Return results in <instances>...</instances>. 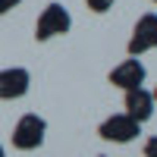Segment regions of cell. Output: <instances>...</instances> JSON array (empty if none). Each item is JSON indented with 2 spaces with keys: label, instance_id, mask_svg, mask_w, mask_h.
<instances>
[{
  "label": "cell",
  "instance_id": "cell-1",
  "mask_svg": "<svg viewBox=\"0 0 157 157\" xmlns=\"http://www.w3.org/2000/svg\"><path fill=\"white\" fill-rule=\"evenodd\" d=\"M44 135H47V123H44V116H38V113H25L19 116V123L13 126V148L16 151H35V148H41L44 145Z\"/></svg>",
  "mask_w": 157,
  "mask_h": 157
},
{
  "label": "cell",
  "instance_id": "cell-2",
  "mask_svg": "<svg viewBox=\"0 0 157 157\" xmlns=\"http://www.w3.org/2000/svg\"><path fill=\"white\" fill-rule=\"evenodd\" d=\"M72 29V16H69V10L63 6V3H47L41 10V16H38V25H35V41H50V38H57V35H66Z\"/></svg>",
  "mask_w": 157,
  "mask_h": 157
},
{
  "label": "cell",
  "instance_id": "cell-3",
  "mask_svg": "<svg viewBox=\"0 0 157 157\" xmlns=\"http://www.w3.org/2000/svg\"><path fill=\"white\" fill-rule=\"evenodd\" d=\"M98 135L104 141H116V145H129L141 135V123H135L129 113H113L98 126Z\"/></svg>",
  "mask_w": 157,
  "mask_h": 157
},
{
  "label": "cell",
  "instance_id": "cell-4",
  "mask_svg": "<svg viewBox=\"0 0 157 157\" xmlns=\"http://www.w3.org/2000/svg\"><path fill=\"white\" fill-rule=\"evenodd\" d=\"M154 47H157V13H145L135 22L132 38H129V57H141Z\"/></svg>",
  "mask_w": 157,
  "mask_h": 157
},
{
  "label": "cell",
  "instance_id": "cell-5",
  "mask_svg": "<svg viewBox=\"0 0 157 157\" xmlns=\"http://www.w3.org/2000/svg\"><path fill=\"white\" fill-rule=\"evenodd\" d=\"M145 75H148L145 63H141L138 57H129V60L120 63V66H113L107 78H110V85L123 88V91H132V88H141V85H145Z\"/></svg>",
  "mask_w": 157,
  "mask_h": 157
},
{
  "label": "cell",
  "instance_id": "cell-6",
  "mask_svg": "<svg viewBox=\"0 0 157 157\" xmlns=\"http://www.w3.org/2000/svg\"><path fill=\"white\" fill-rule=\"evenodd\" d=\"M32 75L25 66H6L0 69V101H19L29 94Z\"/></svg>",
  "mask_w": 157,
  "mask_h": 157
},
{
  "label": "cell",
  "instance_id": "cell-7",
  "mask_svg": "<svg viewBox=\"0 0 157 157\" xmlns=\"http://www.w3.org/2000/svg\"><path fill=\"white\" fill-rule=\"evenodd\" d=\"M126 113L132 116L135 123H148L151 116H154V94L148 88H132V91H126Z\"/></svg>",
  "mask_w": 157,
  "mask_h": 157
},
{
  "label": "cell",
  "instance_id": "cell-8",
  "mask_svg": "<svg viewBox=\"0 0 157 157\" xmlns=\"http://www.w3.org/2000/svg\"><path fill=\"white\" fill-rule=\"evenodd\" d=\"M85 3H88L91 13H107V10H113L116 0H85Z\"/></svg>",
  "mask_w": 157,
  "mask_h": 157
},
{
  "label": "cell",
  "instance_id": "cell-9",
  "mask_svg": "<svg viewBox=\"0 0 157 157\" xmlns=\"http://www.w3.org/2000/svg\"><path fill=\"white\" fill-rule=\"evenodd\" d=\"M19 3H22V0H0V16H6V13H10V10H16Z\"/></svg>",
  "mask_w": 157,
  "mask_h": 157
},
{
  "label": "cell",
  "instance_id": "cell-10",
  "mask_svg": "<svg viewBox=\"0 0 157 157\" xmlns=\"http://www.w3.org/2000/svg\"><path fill=\"white\" fill-rule=\"evenodd\" d=\"M145 157H157V135L145 141Z\"/></svg>",
  "mask_w": 157,
  "mask_h": 157
},
{
  "label": "cell",
  "instance_id": "cell-11",
  "mask_svg": "<svg viewBox=\"0 0 157 157\" xmlns=\"http://www.w3.org/2000/svg\"><path fill=\"white\" fill-rule=\"evenodd\" d=\"M0 157H6V151H3V145H0Z\"/></svg>",
  "mask_w": 157,
  "mask_h": 157
},
{
  "label": "cell",
  "instance_id": "cell-12",
  "mask_svg": "<svg viewBox=\"0 0 157 157\" xmlns=\"http://www.w3.org/2000/svg\"><path fill=\"white\" fill-rule=\"evenodd\" d=\"M151 94H154V101H157V88H154V91H151Z\"/></svg>",
  "mask_w": 157,
  "mask_h": 157
},
{
  "label": "cell",
  "instance_id": "cell-13",
  "mask_svg": "<svg viewBox=\"0 0 157 157\" xmlns=\"http://www.w3.org/2000/svg\"><path fill=\"white\" fill-rule=\"evenodd\" d=\"M151 3H157V0H151Z\"/></svg>",
  "mask_w": 157,
  "mask_h": 157
},
{
  "label": "cell",
  "instance_id": "cell-14",
  "mask_svg": "<svg viewBox=\"0 0 157 157\" xmlns=\"http://www.w3.org/2000/svg\"><path fill=\"white\" fill-rule=\"evenodd\" d=\"M101 157H107V154H101Z\"/></svg>",
  "mask_w": 157,
  "mask_h": 157
}]
</instances>
